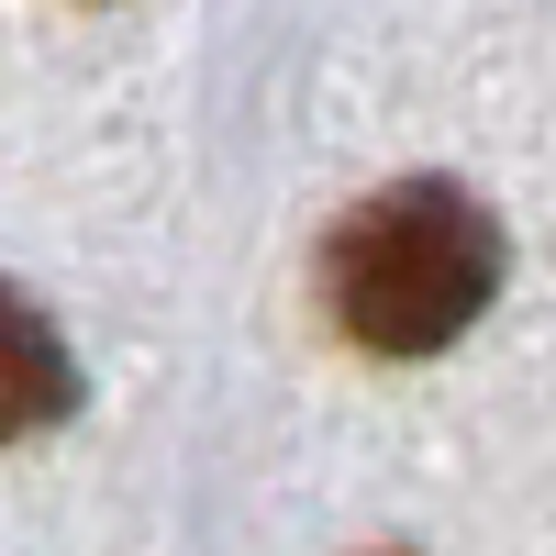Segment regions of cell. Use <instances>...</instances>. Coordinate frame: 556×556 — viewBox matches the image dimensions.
I'll return each mask as SVG.
<instances>
[{
  "label": "cell",
  "mask_w": 556,
  "mask_h": 556,
  "mask_svg": "<svg viewBox=\"0 0 556 556\" xmlns=\"http://www.w3.org/2000/svg\"><path fill=\"white\" fill-rule=\"evenodd\" d=\"M323 290H334V323L367 356H434L501 290V223L456 178H401L367 212H345Z\"/></svg>",
  "instance_id": "obj_1"
},
{
  "label": "cell",
  "mask_w": 556,
  "mask_h": 556,
  "mask_svg": "<svg viewBox=\"0 0 556 556\" xmlns=\"http://www.w3.org/2000/svg\"><path fill=\"white\" fill-rule=\"evenodd\" d=\"M78 412V356L34 301L0 290V434H45Z\"/></svg>",
  "instance_id": "obj_2"
}]
</instances>
